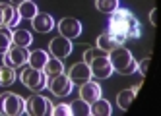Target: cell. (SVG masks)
Here are the masks:
<instances>
[{
    "label": "cell",
    "instance_id": "1",
    "mask_svg": "<svg viewBox=\"0 0 161 116\" xmlns=\"http://www.w3.org/2000/svg\"><path fill=\"white\" fill-rule=\"evenodd\" d=\"M109 33L120 35L126 41H130V39H138L142 35V25L130 10L119 8L117 12L109 14Z\"/></svg>",
    "mask_w": 161,
    "mask_h": 116
},
{
    "label": "cell",
    "instance_id": "2",
    "mask_svg": "<svg viewBox=\"0 0 161 116\" xmlns=\"http://www.w3.org/2000/svg\"><path fill=\"white\" fill-rule=\"evenodd\" d=\"M84 62H87V66L91 70V76L99 77V79H107L114 72L113 66H111V60H109V54L105 50H101L99 46L87 49L84 52Z\"/></svg>",
    "mask_w": 161,
    "mask_h": 116
},
{
    "label": "cell",
    "instance_id": "3",
    "mask_svg": "<svg viewBox=\"0 0 161 116\" xmlns=\"http://www.w3.org/2000/svg\"><path fill=\"white\" fill-rule=\"evenodd\" d=\"M109 60H111V66L114 72H119L122 76H130L138 70V62L134 60V56L128 49L124 46H117L109 52Z\"/></svg>",
    "mask_w": 161,
    "mask_h": 116
},
{
    "label": "cell",
    "instance_id": "4",
    "mask_svg": "<svg viewBox=\"0 0 161 116\" xmlns=\"http://www.w3.org/2000/svg\"><path fill=\"white\" fill-rule=\"evenodd\" d=\"M19 79H21V83H24L27 89L35 91V93L47 89V85H49V79H47L45 70H35V68H31V66L25 68L24 72H21Z\"/></svg>",
    "mask_w": 161,
    "mask_h": 116
},
{
    "label": "cell",
    "instance_id": "5",
    "mask_svg": "<svg viewBox=\"0 0 161 116\" xmlns=\"http://www.w3.org/2000/svg\"><path fill=\"white\" fill-rule=\"evenodd\" d=\"M25 112V101L16 93H2L0 95V114L19 116Z\"/></svg>",
    "mask_w": 161,
    "mask_h": 116
},
{
    "label": "cell",
    "instance_id": "6",
    "mask_svg": "<svg viewBox=\"0 0 161 116\" xmlns=\"http://www.w3.org/2000/svg\"><path fill=\"white\" fill-rule=\"evenodd\" d=\"M53 112V103L43 95H31L25 101V114L31 116H47Z\"/></svg>",
    "mask_w": 161,
    "mask_h": 116
},
{
    "label": "cell",
    "instance_id": "7",
    "mask_svg": "<svg viewBox=\"0 0 161 116\" xmlns=\"http://www.w3.org/2000/svg\"><path fill=\"white\" fill-rule=\"evenodd\" d=\"M4 56V64L6 66H12V68H21L25 66L27 60H29V50L27 46H18V45H12L10 49L2 54Z\"/></svg>",
    "mask_w": 161,
    "mask_h": 116
},
{
    "label": "cell",
    "instance_id": "8",
    "mask_svg": "<svg viewBox=\"0 0 161 116\" xmlns=\"http://www.w3.org/2000/svg\"><path fill=\"white\" fill-rule=\"evenodd\" d=\"M72 87H74L72 79L68 77V76H64V72L49 77V89H51L53 95H56V97H66V95H70V93H72Z\"/></svg>",
    "mask_w": 161,
    "mask_h": 116
},
{
    "label": "cell",
    "instance_id": "9",
    "mask_svg": "<svg viewBox=\"0 0 161 116\" xmlns=\"http://www.w3.org/2000/svg\"><path fill=\"white\" fill-rule=\"evenodd\" d=\"M49 50L54 58H60V60H64V58H68L72 54V41L70 39H66V37H56L51 41V46H49Z\"/></svg>",
    "mask_w": 161,
    "mask_h": 116
},
{
    "label": "cell",
    "instance_id": "10",
    "mask_svg": "<svg viewBox=\"0 0 161 116\" xmlns=\"http://www.w3.org/2000/svg\"><path fill=\"white\" fill-rule=\"evenodd\" d=\"M19 21H21V16L12 4H0V25L12 29Z\"/></svg>",
    "mask_w": 161,
    "mask_h": 116
},
{
    "label": "cell",
    "instance_id": "11",
    "mask_svg": "<svg viewBox=\"0 0 161 116\" xmlns=\"http://www.w3.org/2000/svg\"><path fill=\"white\" fill-rule=\"evenodd\" d=\"M68 77L72 79V83L82 85V83H86V81H89L93 76H91V70H89L87 62H78V64H74V66L70 68Z\"/></svg>",
    "mask_w": 161,
    "mask_h": 116
},
{
    "label": "cell",
    "instance_id": "12",
    "mask_svg": "<svg viewBox=\"0 0 161 116\" xmlns=\"http://www.w3.org/2000/svg\"><path fill=\"white\" fill-rule=\"evenodd\" d=\"M58 31H60L62 37L72 41V39H76L78 35L82 33V23H80L78 19H74V18H64V19L58 21Z\"/></svg>",
    "mask_w": 161,
    "mask_h": 116
},
{
    "label": "cell",
    "instance_id": "13",
    "mask_svg": "<svg viewBox=\"0 0 161 116\" xmlns=\"http://www.w3.org/2000/svg\"><path fill=\"white\" fill-rule=\"evenodd\" d=\"M124 43H126L124 37H120V35H113V33H109V31L97 37V46H99L101 50H105L107 54H109L113 49H117V46H122Z\"/></svg>",
    "mask_w": 161,
    "mask_h": 116
},
{
    "label": "cell",
    "instance_id": "14",
    "mask_svg": "<svg viewBox=\"0 0 161 116\" xmlns=\"http://www.w3.org/2000/svg\"><path fill=\"white\" fill-rule=\"evenodd\" d=\"M101 97V87L99 83H95V81H86V83H82V89H80V99H84L86 103H93Z\"/></svg>",
    "mask_w": 161,
    "mask_h": 116
},
{
    "label": "cell",
    "instance_id": "15",
    "mask_svg": "<svg viewBox=\"0 0 161 116\" xmlns=\"http://www.w3.org/2000/svg\"><path fill=\"white\" fill-rule=\"evenodd\" d=\"M31 23H33V29L39 31V33H49V31L54 27V19H53V16L45 14V12H37V16L31 19Z\"/></svg>",
    "mask_w": 161,
    "mask_h": 116
},
{
    "label": "cell",
    "instance_id": "16",
    "mask_svg": "<svg viewBox=\"0 0 161 116\" xmlns=\"http://www.w3.org/2000/svg\"><path fill=\"white\" fill-rule=\"evenodd\" d=\"M49 58L51 56L45 52V50H33V52H29L27 64L31 68H35V70H45V66H47V62H49Z\"/></svg>",
    "mask_w": 161,
    "mask_h": 116
},
{
    "label": "cell",
    "instance_id": "17",
    "mask_svg": "<svg viewBox=\"0 0 161 116\" xmlns=\"http://www.w3.org/2000/svg\"><path fill=\"white\" fill-rule=\"evenodd\" d=\"M89 107H91V114L93 116H111V112H113L111 103L105 101V99H101V97L97 101H93Z\"/></svg>",
    "mask_w": 161,
    "mask_h": 116
},
{
    "label": "cell",
    "instance_id": "18",
    "mask_svg": "<svg viewBox=\"0 0 161 116\" xmlns=\"http://www.w3.org/2000/svg\"><path fill=\"white\" fill-rule=\"evenodd\" d=\"M134 99H136V91H134V89H124V91L119 93L117 103H119V107L126 112V110L130 108V104L134 103Z\"/></svg>",
    "mask_w": 161,
    "mask_h": 116
},
{
    "label": "cell",
    "instance_id": "19",
    "mask_svg": "<svg viewBox=\"0 0 161 116\" xmlns=\"http://www.w3.org/2000/svg\"><path fill=\"white\" fill-rule=\"evenodd\" d=\"M33 43L31 39V33L27 29H18L12 33V45H18V46H29Z\"/></svg>",
    "mask_w": 161,
    "mask_h": 116
},
{
    "label": "cell",
    "instance_id": "20",
    "mask_svg": "<svg viewBox=\"0 0 161 116\" xmlns=\"http://www.w3.org/2000/svg\"><path fill=\"white\" fill-rule=\"evenodd\" d=\"M18 12H19V16H21V19L24 18H27V19H33L37 16V6H35V2L33 0H25V2H21L19 6H18Z\"/></svg>",
    "mask_w": 161,
    "mask_h": 116
},
{
    "label": "cell",
    "instance_id": "21",
    "mask_svg": "<svg viewBox=\"0 0 161 116\" xmlns=\"http://www.w3.org/2000/svg\"><path fill=\"white\" fill-rule=\"evenodd\" d=\"M16 81V68H12V66H0V85H4V87H8V85H12Z\"/></svg>",
    "mask_w": 161,
    "mask_h": 116
},
{
    "label": "cell",
    "instance_id": "22",
    "mask_svg": "<svg viewBox=\"0 0 161 116\" xmlns=\"http://www.w3.org/2000/svg\"><path fill=\"white\" fill-rule=\"evenodd\" d=\"M70 114H74V116H91V107H89V103H86L84 99L74 101V103L70 104Z\"/></svg>",
    "mask_w": 161,
    "mask_h": 116
},
{
    "label": "cell",
    "instance_id": "23",
    "mask_svg": "<svg viewBox=\"0 0 161 116\" xmlns=\"http://www.w3.org/2000/svg\"><path fill=\"white\" fill-rule=\"evenodd\" d=\"M12 29L0 25V54H4L10 46H12Z\"/></svg>",
    "mask_w": 161,
    "mask_h": 116
},
{
    "label": "cell",
    "instance_id": "24",
    "mask_svg": "<svg viewBox=\"0 0 161 116\" xmlns=\"http://www.w3.org/2000/svg\"><path fill=\"white\" fill-rule=\"evenodd\" d=\"M62 72H64V62L60 60V58H49L47 66H45V74L51 77V76L62 74Z\"/></svg>",
    "mask_w": 161,
    "mask_h": 116
},
{
    "label": "cell",
    "instance_id": "25",
    "mask_svg": "<svg viewBox=\"0 0 161 116\" xmlns=\"http://www.w3.org/2000/svg\"><path fill=\"white\" fill-rule=\"evenodd\" d=\"M95 6L103 14H113L119 10V0H95Z\"/></svg>",
    "mask_w": 161,
    "mask_h": 116
},
{
    "label": "cell",
    "instance_id": "26",
    "mask_svg": "<svg viewBox=\"0 0 161 116\" xmlns=\"http://www.w3.org/2000/svg\"><path fill=\"white\" fill-rule=\"evenodd\" d=\"M54 116H70V104H56L53 107V112Z\"/></svg>",
    "mask_w": 161,
    "mask_h": 116
},
{
    "label": "cell",
    "instance_id": "27",
    "mask_svg": "<svg viewBox=\"0 0 161 116\" xmlns=\"http://www.w3.org/2000/svg\"><path fill=\"white\" fill-rule=\"evenodd\" d=\"M149 62H152V58H144V60L138 64V68H140V72H142V76H146L147 74V68H149Z\"/></svg>",
    "mask_w": 161,
    "mask_h": 116
},
{
    "label": "cell",
    "instance_id": "28",
    "mask_svg": "<svg viewBox=\"0 0 161 116\" xmlns=\"http://www.w3.org/2000/svg\"><path fill=\"white\" fill-rule=\"evenodd\" d=\"M149 21H152L153 25L157 23V10H152V12H149Z\"/></svg>",
    "mask_w": 161,
    "mask_h": 116
},
{
    "label": "cell",
    "instance_id": "29",
    "mask_svg": "<svg viewBox=\"0 0 161 116\" xmlns=\"http://www.w3.org/2000/svg\"><path fill=\"white\" fill-rule=\"evenodd\" d=\"M14 4H21V2H25V0H12Z\"/></svg>",
    "mask_w": 161,
    "mask_h": 116
}]
</instances>
